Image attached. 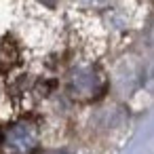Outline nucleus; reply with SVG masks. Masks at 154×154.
<instances>
[{
  "instance_id": "1",
  "label": "nucleus",
  "mask_w": 154,
  "mask_h": 154,
  "mask_svg": "<svg viewBox=\"0 0 154 154\" xmlns=\"http://www.w3.org/2000/svg\"><path fill=\"white\" fill-rule=\"evenodd\" d=\"M38 143V129L32 122H15L2 133V154H30Z\"/></svg>"
},
{
  "instance_id": "2",
  "label": "nucleus",
  "mask_w": 154,
  "mask_h": 154,
  "mask_svg": "<svg viewBox=\"0 0 154 154\" xmlns=\"http://www.w3.org/2000/svg\"><path fill=\"white\" fill-rule=\"evenodd\" d=\"M70 89L74 97L80 99H91L95 95H99L101 91V78L97 76V72L93 68H78L72 78H70Z\"/></svg>"
},
{
  "instance_id": "3",
  "label": "nucleus",
  "mask_w": 154,
  "mask_h": 154,
  "mask_svg": "<svg viewBox=\"0 0 154 154\" xmlns=\"http://www.w3.org/2000/svg\"><path fill=\"white\" fill-rule=\"evenodd\" d=\"M17 49L9 40H0V72H5L17 63Z\"/></svg>"
},
{
  "instance_id": "4",
  "label": "nucleus",
  "mask_w": 154,
  "mask_h": 154,
  "mask_svg": "<svg viewBox=\"0 0 154 154\" xmlns=\"http://www.w3.org/2000/svg\"><path fill=\"white\" fill-rule=\"evenodd\" d=\"M82 5H93V7H97V5H103L106 0H80Z\"/></svg>"
},
{
  "instance_id": "5",
  "label": "nucleus",
  "mask_w": 154,
  "mask_h": 154,
  "mask_svg": "<svg viewBox=\"0 0 154 154\" xmlns=\"http://www.w3.org/2000/svg\"><path fill=\"white\" fill-rule=\"evenodd\" d=\"M57 154H59V152H57Z\"/></svg>"
}]
</instances>
